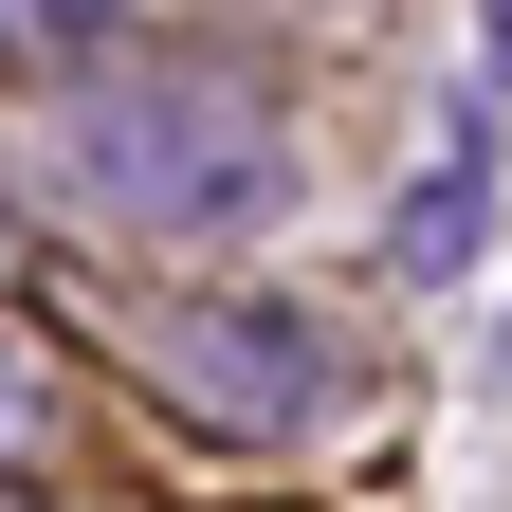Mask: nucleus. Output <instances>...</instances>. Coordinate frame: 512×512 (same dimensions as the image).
Returning a JSON list of instances; mask_svg holds the SVG:
<instances>
[{
	"label": "nucleus",
	"mask_w": 512,
	"mask_h": 512,
	"mask_svg": "<svg viewBox=\"0 0 512 512\" xmlns=\"http://www.w3.org/2000/svg\"><path fill=\"white\" fill-rule=\"evenodd\" d=\"M494 92H512V0H494Z\"/></svg>",
	"instance_id": "obj_6"
},
{
	"label": "nucleus",
	"mask_w": 512,
	"mask_h": 512,
	"mask_svg": "<svg viewBox=\"0 0 512 512\" xmlns=\"http://www.w3.org/2000/svg\"><path fill=\"white\" fill-rule=\"evenodd\" d=\"M0 19H92V0H0Z\"/></svg>",
	"instance_id": "obj_5"
},
{
	"label": "nucleus",
	"mask_w": 512,
	"mask_h": 512,
	"mask_svg": "<svg viewBox=\"0 0 512 512\" xmlns=\"http://www.w3.org/2000/svg\"><path fill=\"white\" fill-rule=\"evenodd\" d=\"M74 165L147 220H220L238 183H275V128L220 74H110V92H74Z\"/></svg>",
	"instance_id": "obj_1"
},
{
	"label": "nucleus",
	"mask_w": 512,
	"mask_h": 512,
	"mask_svg": "<svg viewBox=\"0 0 512 512\" xmlns=\"http://www.w3.org/2000/svg\"><path fill=\"white\" fill-rule=\"evenodd\" d=\"M458 256H476V147H439L421 220H403V275H458Z\"/></svg>",
	"instance_id": "obj_3"
},
{
	"label": "nucleus",
	"mask_w": 512,
	"mask_h": 512,
	"mask_svg": "<svg viewBox=\"0 0 512 512\" xmlns=\"http://www.w3.org/2000/svg\"><path fill=\"white\" fill-rule=\"evenodd\" d=\"M0 439H37V366H19V330H0Z\"/></svg>",
	"instance_id": "obj_4"
},
{
	"label": "nucleus",
	"mask_w": 512,
	"mask_h": 512,
	"mask_svg": "<svg viewBox=\"0 0 512 512\" xmlns=\"http://www.w3.org/2000/svg\"><path fill=\"white\" fill-rule=\"evenodd\" d=\"M165 366H183V403H220V421H275V439L348 403V348L311 330V311H238V293H220V311H183V330H165Z\"/></svg>",
	"instance_id": "obj_2"
}]
</instances>
